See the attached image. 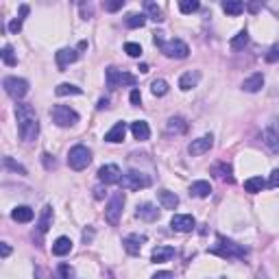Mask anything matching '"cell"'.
Segmentation results:
<instances>
[{"mask_svg":"<svg viewBox=\"0 0 279 279\" xmlns=\"http://www.w3.org/2000/svg\"><path fill=\"white\" fill-rule=\"evenodd\" d=\"M135 216L142 218V220H146V223H153V220L159 218V212H157V207H155V205L142 203V205H138V212H135Z\"/></svg>","mask_w":279,"mask_h":279,"instance_id":"18","label":"cell"},{"mask_svg":"<svg viewBox=\"0 0 279 279\" xmlns=\"http://www.w3.org/2000/svg\"><path fill=\"white\" fill-rule=\"evenodd\" d=\"M161 52L166 57H170V59H185L190 55V48H188V44L181 40H170L161 46Z\"/></svg>","mask_w":279,"mask_h":279,"instance_id":"9","label":"cell"},{"mask_svg":"<svg viewBox=\"0 0 279 279\" xmlns=\"http://www.w3.org/2000/svg\"><path fill=\"white\" fill-rule=\"evenodd\" d=\"M129 99H131V105H140V102H142V94H140V90H133V92H131Z\"/></svg>","mask_w":279,"mask_h":279,"instance_id":"45","label":"cell"},{"mask_svg":"<svg viewBox=\"0 0 279 279\" xmlns=\"http://www.w3.org/2000/svg\"><path fill=\"white\" fill-rule=\"evenodd\" d=\"M190 194L197 199H205L212 194V185H209V181H194V183L190 185Z\"/></svg>","mask_w":279,"mask_h":279,"instance_id":"23","label":"cell"},{"mask_svg":"<svg viewBox=\"0 0 279 279\" xmlns=\"http://www.w3.org/2000/svg\"><path fill=\"white\" fill-rule=\"evenodd\" d=\"M257 9H259V2H251V4H249V11H253V13H255Z\"/></svg>","mask_w":279,"mask_h":279,"instance_id":"53","label":"cell"},{"mask_svg":"<svg viewBox=\"0 0 279 279\" xmlns=\"http://www.w3.org/2000/svg\"><path fill=\"white\" fill-rule=\"evenodd\" d=\"M51 118L57 127H72L79 122V114L68 105H55L51 109Z\"/></svg>","mask_w":279,"mask_h":279,"instance_id":"5","label":"cell"},{"mask_svg":"<svg viewBox=\"0 0 279 279\" xmlns=\"http://www.w3.org/2000/svg\"><path fill=\"white\" fill-rule=\"evenodd\" d=\"M212 146H214V138H212V135H203V138H199V140H192V144L188 146V151H190V155L199 157V155L209 153V149H212Z\"/></svg>","mask_w":279,"mask_h":279,"instance_id":"12","label":"cell"},{"mask_svg":"<svg viewBox=\"0 0 279 279\" xmlns=\"http://www.w3.org/2000/svg\"><path fill=\"white\" fill-rule=\"evenodd\" d=\"M2 87L13 101H20V99L26 96V92H28V81L26 79H18V76H7V79L2 81Z\"/></svg>","mask_w":279,"mask_h":279,"instance_id":"8","label":"cell"},{"mask_svg":"<svg viewBox=\"0 0 279 279\" xmlns=\"http://www.w3.org/2000/svg\"><path fill=\"white\" fill-rule=\"evenodd\" d=\"M90 161H92V151L83 144L72 146L70 153H68V166L72 170H85L90 166Z\"/></svg>","mask_w":279,"mask_h":279,"instance_id":"3","label":"cell"},{"mask_svg":"<svg viewBox=\"0 0 279 279\" xmlns=\"http://www.w3.org/2000/svg\"><path fill=\"white\" fill-rule=\"evenodd\" d=\"M70 277H72V268L68 266V264H61V266L57 268L55 279H70Z\"/></svg>","mask_w":279,"mask_h":279,"instance_id":"42","label":"cell"},{"mask_svg":"<svg viewBox=\"0 0 279 279\" xmlns=\"http://www.w3.org/2000/svg\"><path fill=\"white\" fill-rule=\"evenodd\" d=\"M262 87H264V75L262 72H255V75H251L242 83V90L249 92V94H255V92H259Z\"/></svg>","mask_w":279,"mask_h":279,"instance_id":"17","label":"cell"},{"mask_svg":"<svg viewBox=\"0 0 279 279\" xmlns=\"http://www.w3.org/2000/svg\"><path fill=\"white\" fill-rule=\"evenodd\" d=\"M151 279H175V277H173V273H168V271H159V273H155Z\"/></svg>","mask_w":279,"mask_h":279,"instance_id":"46","label":"cell"},{"mask_svg":"<svg viewBox=\"0 0 279 279\" xmlns=\"http://www.w3.org/2000/svg\"><path fill=\"white\" fill-rule=\"evenodd\" d=\"M223 11L229 13V16H240L244 11V2H240V0H225Z\"/></svg>","mask_w":279,"mask_h":279,"instance_id":"32","label":"cell"},{"mask_svg":"<svg viewBox=\"0 0 279 279\" xmlns=\"http://www.w3.org/2000/svg\"><path fill=\"white\" fill-rule=\"evenodd\" d=\"M16 118H18V131L24 142H33L40 133V120L35 116V109L31 105H18L16 107Z\"/></svg>","mask_w":279,"mask_h":279,"instance_id":"1","label":"cell"},{"mask_svg":"<svg viewBox=\"0 0 279 279\" xmlns=\"http://www.w3.org/2000/svg\"><path fill=\"white\" fill-rule=\"evenodd\" d=\"M262 140H264V144L271 149V153H279V133H275L273 129H266L262 133Z\"/></svg>","mask_w":279,"mask_h":279,"instance_id":"27","label":"cell"},{"mask_svg":"<svg viewBox=\"0 0 279 279\" xmlns=\"http://www.w3.org/2000/svg\"><path fill=\"white\" fill-rule=\"evenodd\" d=\"M0 249H2V257H9V253H11V247H9L7 242H2V247H0Z\"/></svg>","mask_w":279,"mask_h":279,"instance_id":"50","label":"cell"},{"mask_svg":"<svg viewBox=\"0 0 279 279\" xmlns=\"http://www.w3.org/2000/svg\"><path fill=\"white\" fill-rule=\"evenodd\" d=\"M125 24L129 28H142L146 24V16H144V13H129V16H127V20H125Z\"/></svg>","mask_w":279,"mask_h":279,"instance_id":"33","label":"cell"},{"mask_svg":"<svg viewBox=\"0 0 279 279\" xmlns=\"http://www.w3.org/2000/svg\"><path fill=\"white\" fill-rule=\"evenodd\" d=\"M55 94L57 96H81L83 90L76 85H72V83H61V85H57Z\"/></svg>","mask_w":279,"mask_h":279,"instance_id":"30","label":"cell"},{"mask_svg":"<svg viewBox=\"0 0 279 279\" xmlns=\"http://www.w3.org/2000/svg\"><path fill=\"white\" fill-rule=\"evenodd\" d=\"M94 238V231H92V229H85V231H83V242H90V240Z\"/></svg>","mask_w":279,"mask_h":279,"instance_id":"48","label":"cell"},{"mask_svg":"<svg viewBox=\"0 0 279 279\" xmlns=\"http://www.w3.org/2000/svg\"><path fill=\"white\" fill-rule=\"evenodd\" d=\"M52 225V207L51 205H46V207L42 209V216H40V223H37V229H40V233H46L48 229H51Z\"/></svg>","mask_w":279,"mask_h":279,"instance_id":"28","label":"cell"},{"mask_svg":"<svg viewBox=\"0 0 279 279\" xmlns=\"http://www.w3.org/2000/svg\"><path fill=\"white\" fill-rule=\"evenodd\" d=\"M199 0H181L179 2V9H181V13H185V16H188V13H194V11H199Z\"/></svg>","mask_w":279,"mask_h":279,"instance_id":"37","label":"cell"},{"mask_svg":"<svg viewBox=\"0 0 279 279\" xmlns=\"http://www.w3.org/2000/svg\"><path fill=\"white\" fill-rule=\"evenodd\" d=\"M28 16V4H22L20 7V16L18 18H13L11 22H9V31L13 33V35H18V33L22 31V22H24V18Z\"/></svg>","mask_w":279,"mask_h":279,"instance_id":"29","label":"cell"},{"mask_svg":"<svg viewBox=\"0 0 279 279\" xmlns=\"http://www.w3.org/2000/svg\"><path fill=\"white\" fill-rule=\"evenodd\" d=\"M127 135V122H116L114 127H111V131H107L105 133V142H111V144H118V142L125 140Z\"/></svg>","mask_w":279,"mask_h":279,"instance_id":"16","label":"cell"},{"mask_svg":"<svg viewBox=\"0 0 279 279\" xmlns=\"http://www.w3.org/2000/svg\"><path fill=\"white\" fill-rule=\"evenodd\" d=\"M212 175L214 177H218L220 181L233 183V168H231V164H227V161H218V164H214L212 166Z\"/></svg>","mask_w":279,"mask_h":279,"instance_id":"14","label":"cell"},{"mask_svg":"<svg viewBox=\"0 0 279 279\" xmlns=\"http://www.w3.org/2000/svg\"><path fill=\"white\" fill-rule=\"evenodd\" d=\"M44 157V164H46V168L51 170V168H55V159H51V155H42Z\"/></svg>","mask_w":279,"mask_h":279,"instance_id":"47","label":"cell"},{"mask_svg":"<svg viewBox=\"0 0 279 279\" xmlns=\"http://www.w3.org/2000/svg\"><path fill=\"white\" fill-rule=\"evenodd\" d=\"M144 9H146V13H149V18L153 22H164V13H161V9L155 2H151V0H149V2L144 4Z\"/></svg>","mask_w":279,"mask_h":279,"instance_id":"34","label":"cell"},{"mask_svg":"<svg viewBox=\"0 0 279 279\" xmlns=\"http://www.w3.org/2000/svg\"><path fill=\"white\" fill-rule=\"evenodd\" d=\"M125 52L129 57H140L142 55V46L140 44H135V42H129V44H125Z\"/></svg>","mask_w":279,"mask_h":279,"instance_id":"41","label":"cell"},{"mask_svg":"<svg viewBox=\"0 0 279 279\" xmlns=\"http://www.w3.org/2000/svg\"><path fill=\"white\" fill-rule=\"evenodd\" d=\"M268 63H277L279 61V42L277 44H273L271 48H268V52H266V57H264Z\"/></svg>","mask_w":279,"mask_h":279,"instance_id":"40","label":"cell"},{"mask_svg":"<svg viewBox=\"0 0 279 279\" xmlns=\"http://www.w3.org/2000/svg\"><path fill=\"white\" fill-rule=\"evenodd\" d=\"M33 216H35V212H33L28 205H20V207H16L11 212V218L16 220V223H31Z\"/></svg>","mask_w":279,"mask_h":279,"instance_id":"24","label":"cell"},{"mask_svg":"<svg viewBox=\"0 0 279 279\" xmlns=\"http://www.w3.org/2000/svg\"><path fill=\"white\" fill-rule=\"evenodd\" d=\"M125 7V0H114V2H105L107 11H118V9Z\"/></svg>","mask_w":279,"mask_h":279,"instance_id":"43","label":"cell"},{"mask_svg":"<svg viewBox=\"0 0 279 279\" xmlns=\"http://www.w3.org/2000/svg\"><path fill=\"white\" fill-rule=\"evenodd\" d=\"M170 257H175V249L173 247H155L153 255H151V259H153L155 264L157 262H168Z\"/></svg>","mask_w":279,"mask_h":279,"instance_id":"26","label":"cell"},{"mask_svg":"<svg viewBox=\"0 0 279 279\" xmlns=\"http://www.w3.org/2000/svg\"><path fill=\"white\" fill-rule=\"evenodd\" d=\"M120 185L122 190H142V188H149L151 179L144 173H140V170H129L127 175H122Z\"/></svg>","mask_w":279,"mask_h":279,"instance_id":"6","label":"cell"},{"mask_svg":"<svg viewBox=\"0 0 279 279\" xmlns=\"http://www.w3.org/2000/svg\"><path fill=\"white\" fill-rule=\"evenodd\" d=\"M275 133H279V118H275V122H273V127H271Z\"/></svg>","mask_w":279,"mask_h":279,"instance_id":"54","label":"cell"},{"mask_svg":"<svg viewBox=\"0 0 279 279\" xmlns=\"http://www.w3.org/2000/svg\"><path fill=\"white\" fill-rule=\"evenodd\" d=\"M166 129H168V133H185L188 131V122L181 118V116H173V118L166 122Z\"/></svg>","mask_w":279,"mask_h":279,"instance_id":"25","label":"cell"},{"mask_svg":"<svg viewBox=\"0 0 279 279\" xmlns=\"http://www.w3.org/2000/svg\"><path fill=\"white\" fill-rule=\"evenodd\" d=\"M70 251H72V240H70V238H66V236L57 238V240H55V244H52V255H57V257L68 255Z\"/></svg>","mask_w":279,"mask_h":279,"instance_id":"21","label":"cell"},{"mask_svg":"<svg viewBox=\"0 0 279 279\" xmlns=\"http://www.w3.org/2000/svg\"><path fill=\"white\" fill-rule=\"evenodd\" d=\"M94 197H96V199H102V197H105V192H102V188H96V190H94Z\"/></svg>","mask_w":279,"mask_h":279,"instance_id":"52","label":"cell"},{"mask_svg":"<svg viewBox=\"0 0 279 279\" xmlns=\"http://www.w3.org/2000/svg\"><path fill=\"white\" fill-rule=\"evenodd\" d=\"M220 279H223V277H220Z\"/></svg>","mask_w":279,"mask_h":279,"instance_id":"56","label":"cell"},{"mask_svg":"<svg viewBox=\"0 0 279 279\" xmlns=\"http://www.w3.org/2000/svg\"><path fill=\"white\" fill-rule=\"evenodd\" d=\"M199 81H201V72H199V70L185 72V75L179 79V87H181L183 92H188V90H192V87H197Z\"/></svg>","mask_w":279,"mask_h":279,"instance_id":"22","label":"cell"},{"mask_svg":"<svg viewBox=\"0 0 279 279\" xmlns=\"http://www.w3.org/2000/svg\"><path fill=\"white\" fill-rule=\"evenodd\" d=\"M55 59H57V66L63 70V68H68L70 63H75L79 59V51H75V48H61V51L55 55Z\"/></svg>","mask_w":279,"mask_h":279,"instance_id":"15","label":"cell"},{"mask_svg":"<svg viewBox=\"0 0 279 279\" xmlns=\"http://www.w3.org/2000/svg\"><path fill=\"white\" fill-rule=\"evenodd\" d=\"M268 188H279V168L271 173V179H268Z\"/></svg>","mask_w":279,"mask_h":279,"instance_id":"44","label":"cell"},{"mask_svg":"<svg viewBox=\"0 0 279 279\" xmlns=\"http://www.w3.org/2000/svg\"><path fill=\"white\" fill-rule=\"evenodd\" d=\"M146 242V236H140V233H131V236H127L122 240V247H125V251L129 253V255H140L142 251V244Z\"/></svg>","mask_w":279,"mask_h":279,"instance_id":"13","label":"cell"},{"mask_svg":"<svg viewBox=\"0 0 279 279\" xmlns=\"http://www.w3.org/2000/svg\"><path fill=\"white\" fill-rule=\"evenodd\" d=\"M2 164H4V168H7V170H13V173H18V175H26V168L20 166L18 161H13L11 157H4Z\"/></svg>","mask_w":279,"mask_h":279,"instance_id":"38","label":"cell"},{"mask_svg":"<svg viewBox=\"0 0 279 279\" xmlns=\"http://www.w3.org/2000/svg\"><path fill=\"white\" fill-rule=\"evenodd\" d=\"M105 79H107V87H109V90H118L122 85H135V83H138V79H135L133 75L120 72L118 68H114V66H109L105 70Z\"/></svg>","mask_w":279,"mask_h":279,"instance_id":"4","label":"cell"},{"mask_svg":"<svg viewBox=\"0 0 279 279\" xmlns=\"http://www.w3.org/2000/svg\"><path fill=\"white\" fill-rule=\"evenodd\" d=\"M161 35H164V33H155V37H153V40H155V44H157V46L161 48V46H164V37H161Z\"/></svg>","mask_w":279,"mask_h":279,"instance_id":"49","label":"cell"},{"mask_svg":"<svg viewBox=\"0 0 279 279\" xmlns=\"http://www.w3.org/2000/svg\"><path fill=\"white\" fill-rule=\"evenodd\" d=\"M99 179H101V183H105V185L120 183L122 173H120V168H118L116 164H105V166H102V168L99 170Z\"/></svg>","mask_w":279,"mask_h":279,"instance_id":"11","label":"cell"},{"mask_svg":"<svg viewBox=\"0 0 279 279\" xmlns=\"http://www.w3.org/2000/svg\"><path fill=\"white\" fill-rule=\"evenodd\" d=\"M122 207H125V194H122V192H116L114 197H111L109 205H107V209H105V220L111 225V227H116V225L120 223Z\"/></svg>","mask_w":279,"mask_h":279,"instance_id":"7","label":"cell"},{"mask_svg":"<svg viewBox=\"0 0 279 279\" xmlns=\"http://www.w3.org/2000/svg\"><path fill=\"white\" fill-rule=\"evenodd\" d=\"M140 72H144V75H146V72H149V66H146V63H142V66H140Z\"/></svg>","mask_w":279,"mask_h":279,"instance_id":"55","label":"cell"},{"mask_svg":"<svg viewBox=\"0 0 279 279\" xmlns=\"http://www.w3.org/2000/svg\"><path fill=\"white\" fill-rule=\"evenodd\" d=\"M131 133H133V138L140 140V142L149 140V138H151V127H149V122H144V120L131 122Z\"/></svg>","mask_w":279,"mask_h":279,"instance_id":"19","label":"cell"},{"mask_svg":"<svg viewBox=\"0 0 279 279\" xmlns=\"http://www.w3.org/2000/svg\"><path fill=\"white\" fill-rule=\"evenodd\" d=\"M2 61L7 63V66H16L18 59H16V55H13V48L11 46H4L2 48Z\"/></svg>","mask_w":279,"mask_h":279,"instance_id":"39","label":"cell"},{"mask_svg":"<svg viewBox=\"0 0 279 279\" xmlns=\"http://www.w3.org/2000/svg\"><path fill=\"white\" fill-rule=\"evenodd\" d=\"M170 227L179 233H188L197 227V220L190 216V214H175L173 220H170Z\"/></svg>","mask_w":279,"mask_h":279,"instance_id":"10","label":"cell"},{"mask_svg":"<svg viewBox=\"0 0 279 279\" xmlns=\"http://www.w3.org/2000/svg\"><path fill=\"white\" fill-rule=\"evenodd\" d=\"M157 199H159V203L164 209H175L179 205V197L175 192H170V190H159Z\"/></svg>","mask_w":279,"mask_h":279,"instance_id":"20","label":"cell"},{"mask_svg":"<svg viewBox=\"0 0 279 279\" xmlns=\"http://www.w3.org/2000/svg\"><path fill=\"white\" fill-rule=\"evenodd\" d=\"M209 253L223 257V259H244L249 255V251L242 247V244H236L233 240H227L225 236L216 238V244L209 247Z\"/></svg>","mask_w":279,"mask_h":279,"instance_id":"2","label":"cell"},{"mask_svg":"<svg viewBox=\"0 0 279 279\" xmlns=\"http://www.w3.org/2000/svg\"><path fill=\"white\" fill-rule=\"evenodd\" d=\"M151 92H153V96H166L168 94V83L164 79H155L151 83Z\"/></svg>","mask_w":279,"mask_h":279,"instance_id":"35","label":"cell"},{"mask_svg":"<svg viewBox=\"0 0 279 279\" xmlns=\"http://www.w3.org/2000/svg\"><path fill=\"white\" fill-rule=\"evenodd\" d=\"M247 44H249V33H247V28H244V31H240L238 35L231 40V48L233 51H242Z\"/></svg>","mask_w":279,"mask_h":279,"instance_id":"36","label":"cell"},{"mask_svg":"<svg viewBox=\"0 0 279 279\" xmlns=\"http://www.w3.org/2000/svg\"><path fill=\"white\" fill-rule=\"evenodd\" d=\"M96 107H99V109H107V107H109V101H107V99H101Z\"/></svg>","mask_w":279,"mask_h":279,"instance_id":"51","label":"cell"},{"mask_svg":"<svg viewBox=\"0 0 279 279\" xmlns=\"http://www.w3.org/2000/svg\"><path fill=\"white\" fill-rule=\"evenodd\" d=\"M264 188H266V181H264L262 177H251V179L244 181V190H247V192H251V194L262 192Z\"/></svg>","mask_w":279,"mask_h":279,"instance_id":"31","label":"cell"}]
</instances>
